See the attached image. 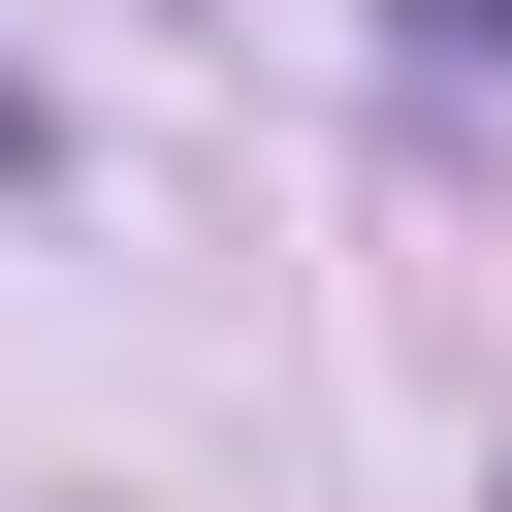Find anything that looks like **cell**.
Masks as SVG:
<instances>
[{
    "instance_id": "1",
    "label": "cell",
    "mask_w": 512,
    "mask_h": 512,
    "mask_svg": "<svg viewBox=\"0 0 512 512\" xmlns=\"http://www.w3.org/2000/svg\"><path fill=\"white\" fill-rule=\"evenodd\" d=\"M384 96H416V128H480V96H512V0H384Z\"/></svg>"
}]
</instances>
